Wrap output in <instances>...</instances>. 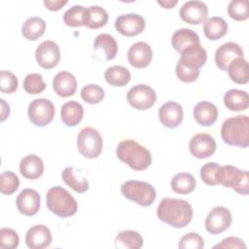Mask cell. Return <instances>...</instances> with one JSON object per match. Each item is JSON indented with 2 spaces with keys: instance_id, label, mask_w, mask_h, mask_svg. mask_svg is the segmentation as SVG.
I'll list each match as a JSON object with an SVG mask.
<instances>
[{
  "instance_id": "cell-1",
  "label": "cell",
  "mask_w": 249,
  "mask_h": 249,
  "mask_svg": "<svg viewBox=\"0 0 249 249\" xmlns=\"http://www.w3.org/2000/svg\"><path fill=\"white\" fill-rule=\"evenodd\" d=\"M158 218L169 226L181 229L190 224L193 219L192 205L184 199L164 197L157 209Z\"/></svg>"
},
{
  "instance_id": "cell-2",
  "label": "cell",
  "mask_w": 249,
  "mask_h": 249,
  "mask_svg": "<svg viewBox=\"0 0 249 249\" xmlns=\"http://www.w3.org/2000/svg\"><path fill=\"white\" fill-rule=\"evenodd\" d=\"M117 157L133 170L141 171L152 163V155L149 150L132 139H125L119 143Z\"/></svg>"
},
{
  "instance_id": "cell-3",
  "label": "cell",
  "mask_w": 249,
  "mask_h": 249,
  "mask_svg": "<svg viewBox=\"0 0 249 249\" xmlns=\"http://www.w3.org/2000/svg\"><path fill=\"white\" fill-rule=\"evenodd\" d=\"M221 136L231 146L246 148L249 145V118L247 115L235 116L224 121Z\"/></svg>"
},
{
  "instance_id": "cell-4",
  "label": "cell",
  "mask_w": 249,
  "mask_h": 249,
  "mask_svg": "<svg viewBox=\"0 0 249 249\" xmlns=\"http://www.w3.org/2000/svg\"><path fill=\"white\" fill-rule=\"evenodd\" d=\"M46 204L52 213L61 218L73 216L78 210V202L75 197L60 186L49 189L46 195Z\"/></svg>"
},
{
  "instance_id": "cell-5",
  "label": "cell",
  "mask_w": 249,
  "mask_h": 249,
  "mask_svg": "<svg viewBox=\"0 0 249 249\" xmlns=\"http://www.w3.org/2000/svg\"><path fill=\"white\" fill-rule=\"evenodd\" d=\"M217 182L226 188H231L242 196H247L249 192V176L247 170H240L233 165H221Z\"/></svg>"
},
{
  "instance_id": "cell-6",
  "label": "cell",
  "mask_w": 249,
  "mask_h": 249,
  "mask_svg": "<svg viewBox=\"0 0 249 249\" xmlns=\"http://www.w3.org/2000/svg\"><path fill=\"white\" fill-rule=\"evenodd\" d=\"M121 193L124 197L141 206L152 205L157 196L156 190L151 184L137 180H129L123 183Z\"/></svg>"
},
{
  "instance_id": "cell-7",
  "label": "cell",
  "mask_w": 249,
  "mask_h": 249,
  "mask_svg": "<svg viewBox=\"0 0 249 249\" xmlns=\"http://www.w3.org/2000/svg\"><path fill=\"white\" fill-rule=\"evenodd\" d=\"M102 147V137L97 129L86 126L80 130L77 136V148L83 157L95 159L101 154Z\"/></svg>"
},
{
  "instance_id": "cell-8",
  "label": "cell",
  "mask_w": 249,
  "mask_h": 249,
  "mask_svg": "<svg viewBox=\"0 0 249 249\" xmlns=\"http://www.w3.org/2000/svg\"><path fill=\"white\" fill-rule=\"evenodd\" d=\"M30 122L37 126L49 124L54 117V106L47 98H37L30 102L27 110Z\"/></svg>"
},
{
  "instance_id": "cell-9",
  "label": "cell",
  "mask_w": 249,
  "mask_h": 249,
  "mask_svg": "<svg viewBox=\"0 0 249 249\" xmlns=\"http://www.w3.org/2000/svg\"><path fill=\"white\" fill-rule=\"evenodd\" d=\"M126 100L137 110H148L157 101V93L147 85H136L127 91Z\"/></svg>"
},
{
  "instance_id": "cell-10",
  "label": "cell",
  "mask_w": 249,
  "mask_h": 249,
  "mask_svg": "<svg viewBox=\"0 0 249 249\" xmlns=\"http://www.w3.org/2000/svg\"><path fill=\"white\" fill-rule=\"evenodd\" d=\"M231 220V214L227 207L216 206L206 216L205 229L211 234H219L230 228Z\"/></svg>"
},
{
  "instance_id": "cell-11",
  "label": "cell",
  "mask_w": 249,
  "mask_h": 249,
  "mask_svg": "<svg viewBox=\"0 0 249 249\" xmlns=\"http://www.w3.org/2000/svg\"><path fill=\"white\" fill-rule=\"evenodd\" d=\"M35 57L41 67L45 69H52L59 62V47L52 40L43 41L35 51Z\"/></svg>"
},
{
  "instance_id": "cell-12",
  "label": "cell",
  "mask_w": 249,
  "mask_h": 249,
  "mask_svg": "<svg viewBox=\"0 0 249 249\" xmlns=\"http://www.w3.org/2000/svg\"><path fill=\"white\" fill-rule=\"evenodd\" d=\"M145 19L138 14L128 13L121 15L115 20V27L124 36L131 37L140 34L145 28Z\"/></svg>"
},
{
  "instance_id": "cell-13",
  "label": "cell",
  "mask_w": 249,
  "mask_h": 249,
  "mask_svg": "<svg viewBox=\"0 0 249 249\" xmlns=\"http://www.w3.org/2000/svg\"><path fill=\"white\" fill-rule=\"evenodd\" d=\"M180 18L187 23L199 24L206 20L208 8L202 1L190 0L185 2L179 11Z\"/></svg>"
},
{
  "instance_id": "cell-14",
  "label": "cell",
  "mask_w": 249,
  "mask_h": 249,
  "mask_svg": "<svg viewBox=\"0 0 249 249\" xmlns=\"http://www.w3.org/2000/svg\"><path fill=\"white\" fill-rule=\"evenodd\" d=\"M191 154L197 159H206L216 151V141L208 133H197L189 143Z\"/></svg>"
},
{
  "instance_id": "cell-15",
  "label": "cell",
  "mask_w": 249,
  "mask_h": 249,
  "mask_svg": "<svg viewBox=\"0 0 249 249\" xmlns=\"http://www.w3.org/2000/svg\"><path fill=\"white\" fill-rule=\"evenodd\" d=\"M206 60V51L200 44H193L184 49L179 59L184 66L195 71H199L200 67L205 64Z\"/></svg>"
},
{
  "instance_id": "cell-16",
  "label": "cell",
  "mask_w": 249,
  "mask_h": 249,
  "mask_svg": "<svg viewBox=\"0 0 249 249\" xmlns=\"http://www.w3.org/2000/svg\"><path fill=\"white\" fill-rule=\"evenodd\" d=\"M41 196L33 189H23L18 196L16 203L18 210L24 216L35 215L40 208Z\"/></svg>"
},
{
  "instance_id": "cell-17",
  "label": "cell",
  "mask_w": 249,
  "mask_h": 249,
  "mask_svg": "<svg viewBox=\"0 0 249 249\" xmlns=\"http://www.w3.org/2000/svg\"><path fill=\"white\" fill-rule=\"evenodd\" d=\"M52 232L45 225H35L28 229L25 243L30 249H44L52 243Z\"/></svg>"
},
{
  "instance_id": "cell-18",
  "label": "cell",
  "mask_w": 249,
  "mask_h": 249,
  "mask_svg": "<svg viewBox=\"0 0 249 249\" xmlns=\"http://www.w3.org/2000/svg\"><path fill=\"white\" fill-rule=\"evenodd\" d=\"M243 50L234 42H227L221 45L215 52V63L223 71H227L229 64L236 57H243Z\"/></svg>"
},
{
  "instance_id": "cell-19",
  "label": "cell",
  "mask_w": 249,
  "mask_h": 249,
  "mask_svg": "<svg viewBox=\"0 0 249 249\" xmlns=\"http://www.w3.org/2000/svg\"><path fill=\"white\" fill-rule=\"evenodd\" d=\"M127 58L133 67L145 68L152 61V48L146 42H136L128 49Z\"/></svg>"
},
{
  "instance_id": "cell-20",
  "label": "cell",
  "mask_w": 249,
  "mask_h": 249,
  "mask_svg": "<svg viewBox=\"0 0 249 249\" xmlns=\"http://www.w3.org/2000/svg\"><path fill=\"white\" fill-rule=\"evenodd\" d=\"M183 115L182 106L174 101H167L159 109L160 121L168 128L177 127L183 120Z\"/></svg>"
},
{
  "instance_id": "cell-21",
  "label": "cell",
  "mask_w": 249,
  "mask_h": 249,
  "mask_svg": "<svg viewBox=\"0 0 249 249\" xmlns=\"http://www.w3.org/2000/svg\"><path fill=\"white\" fill-rule=\"evenodd\" d=\"M53 88L54 92L61 97L72 96L77 89V80L72 73L60 71L53 77Z\"/></svg>"
},
{
  "instance_id": "cell-22",
  "label": "cell",
  "mask_w": 249,
  "mask_h": 249,
  "mask_svg": "<svg viewBox=\"0 0 249 249\" xmlns=\"http://www.w3.org/2000/svg\"><path fill=\"white\" fill-rule=\"evenodd\" d=\"M196 122L202 126H210L215 124L218 119L217 107L209 101L198 102L193 111Z\"/></svg>"
},
{
  "instance_id": "cell-23",
  "label": "cell",
  "mask_w": 249,
  "mask_h": 249,
  "mask_svg": "<svg viewBox=\"0 0 249 249\" xmlns=\"http://www.w3.org/2000/svg\"><path fill=\"white\" fill-rule=\"evenodd\" d=\"M19 172L26 179H37L44 172V162L36 155H27L19 162Z\"/></svg>"
},
{
  "instance_id": "cell-24",
  "label": "cell",
  "mask_w": 249,
  "mask_h": 249,
  "mask_svg": "<svg viewBox=\"0 0 249 249\" xmlns=\"http://www.w3.org/2000/svg\"><path fill=\"white\" fill-rule=\"evenodd\" d=\"M224 104L231 111L238 112L246 110L249 106L248 93L241 89H230L224 94Z\"/></svg>"
},
{
  "instance_id": "cell-25",
  "label": "cell",
  "mask_w": 249,
  "mask_h": 249,
  "mask_svg": "<svg viewBox=\"0 0 249 249\" xmlns=\"http://www.w3.org/2000/svg\"><path fill=\"white\" fill-rule=\"evenodd\" d=\"M60 115L64 124L67 126H75L83 119L84 108L78 101H67L61 106Z\"/></svg>"
},
{
  "instance_id": "cell-26",
  "label": "cell",
  "mask_w": 249,
  "mask_h": 249,
  "mask_svg": "<svg viewBox=\"0 0 249 249\" xmlns=\"http://www.w3.org/2000/svg\"><path fill=\"white\" fill-rule=\"evenodd\" d=\"M171 44L174 50L178 53H182L184 49L193 45L200 44L198 35L192 29L181 28L176 30L171 37Z\"/></svg>"
},
{
  "instance_id": "cell-27",
  "label": "cell",
  "mask_w": 249,
  "mask_h": 249,
  "mask_svg": "<svg viewBox=\"0 0 249 249\" xmlns=\"http://www.w3.org/2000/svg\"><path fill=\"white\" fill-rule=\"evenodd\" d=\"M203 32L209 40H218L227 34L228 22L221 17H211L204 21Z\"/></svg>"
},
{
  "instance_id": "cell-28",
  "label": "cell",
  "mask_w": 249,
  "mask_h": 249,
  "mask_svg": "<svg viewBox=\"0 0 249 249\" xmlns=\"http://www.w3.org/2000/svg\"><path fill=\"white\" fill-rule=\"evenodd\" d=\"M108 21V14L106 10L100 6H89L85 10L84 25L89 28H99L104 26Z\"/></svg>"
},
{
  "instance_id": "cell-29",
  "label": "cell",
  "mask_w": 249,
  "mask_h": 249,
  "mask_svg": "<svg viewBox=\"0 0 249 249\" xmlns=\"http://www.w3.org/2000/svg\"><path fill=\"white\" fill-rule=\"evenodd\" d=\"M114 244L116 248L139 249L143 246V237L136 231H122L117 234Z\"/></svg>"
},
{
  "instance_id": "cell-30",
  "label": "cell",
  "mask_w": 249,
  "mask_h": 249,
  "mask_svg": "<svg viewBox=\"0 0 249 249\" xmlns=\"http://www.w3.org/2000/svg\"><path fill=\"white\" fill-rule=\"evenodd\" d=\"M46 30V22L39 17L28 18L21 26L22 36L31 41H35L40 38Z\"/></svg>"
},
{
  "instance_id": "cell-31",
  "label": "cell",
  "mask_w": 249,
  "mask_h": 249,
  "mask_svg": "<svg viewBox=\"0 0 249 249\" xmlns=\"http://www.w3.org/2000/svg\"><path fill=\"white\" fill-rule=\"evenodd\" d=\"M230 78L236 84H247L248 76V62L243 57L234 58L227 68Z\"/></svg>"
},
{
  "instance_id": "cell-32",
  "label": "cell",
  "mask_w": 249,
  "mask_h": 249,
  "mask_svg": "<svg viewBox=\"0 0 249 249\" xmlns=\"http://www.w3.org/2000/svg\"><path fill=\"white\" fill-rule=\"evenodd\" d=\"M106 82L114 87H124L130 81L131 75L127 68L122 65H114L106 69L104 73Z\"/></svg>"
},
{
  "instance_id": "cell-33",
  "label": "cell",
  "mask_w": 249,
  "mask_h": 249,
  "mask_svg": "<svg viewBox=\"0 0 249 249\" xmlns=\"http://www.w3.org/2000/svg\"><path fill=\"white\" fill-rule=\"evenodd\" d=\"M171 189L179 195H188L196 189V179L188 172H180L175 174L171 179Z\"/></svg>"
},
{
  "instance_id": "cell-34",
  "label": "cell",
  "mask_w": 249,
  "mask_h": 249,
  "mask_svg": "<svg viewBox=\"0 0 249 249\" xmlns=\"http://www.w3.org/2000/svg\"><path fill=\"white\" fill-rule=\"evenodd\" d=\"M93 49H102L105 53L106 59L111 60L116 56L118 53V44L112 35L107 33H101L95 37Z\"/></svg>"
},
{
  "instance_id": "cell-35",
  "label": "cell",
  "mask_w": 249,
  "mask_h": 249,
  "mask_svg": "<svg viewBox=\"0 0 249 249\" xmlns=\"http://www.w3.org/2000/svg\"><path fill=\"white\" fill-rule=\"evenodd\" d=\"M61 177L66 185L79 194H83L89 190L88 180L85 177H77L75 175L74 168L71 166L64 168L61 173Z\"/></svg>"
},
{
  "instance_id": "cell-36",
  "label": "cell",
  "mask_w": 249,
  "mask_h": 249,
  "mask_svg": "<svg viewBox=\"0 0 249 249\" xmlns=\"http://www.w3.org/2000/svg\"><path fill=\"white\" fill-rule=\"evenodd\" d=\"M86 8L82 5H74L63 15V21L66 25L78 27L84 25Z\"/></svg>"
},
{
  "instance_id": "cell-37",
  "label": "cell",
  "mask_w": 249,
  "mask_h": 249,
  "mask_svg": "<svg viewBox=\"0 0 249 249\" xmlns=\"http://www.w3.org/2000/svg\"><path fill=\"white\" fill-rule=\"evenodd\" d=\"M228 14L237 21L247 19L249 17L248 2L246 0H231L228 6Z\"/></svg>"
},
{
  "instance_id": "cell-38",
  "label": "cell",
  "mask_w": 249,
  "mask_h": 249,
  "mask_svg": "<svg viewBox=\"0 0 249 249\" xmlns=\"http://www.w3.org/2000/svg\"><path fill=\"white\" fill-rule=\"evenodd\" d=\"M19 186V180L13 171H4L0 175V192L3 195L10 196L14 194Z\"/></svg>"
},
{
  "instance_id": "cell-39",
  "label": "cell",
  "mask_w": 249,
  "mask_h": 249,
  "mask_svg": "<svg viewBox=\"0 0 249 249\" xmlns=\"http://www.w3.org/2000/svg\"><path fill=\"white\" fill-rule=\"evenodd\" d=\"M46 83L39 73H30L23 80V89L27 93L38 94L46 89Z\"/></svg>"
},
{
  "instance_id": "cell-40",
  "label": "cell",
  "mask_w": 249,
  "mask_h": 249,
  "mask_svg": "<svg viewBox=\"0 0 249 249\" xmlns=\"http://www.w3.org/2000/svg\"><path fill=\"white\" fill-rule=\"evenodd\" d=\"M105 96L104 89L95 84H89L85 86L81 89V97L89 104H97Z\"/></svg>"
},
{
  "instance_id": "cell-41",
  "label": "cell",
  "mask_w": 249,
  "mask_h": 249,
  "mask_svg": "<svg viewBox=\"0 0 249 249\" xmlns=\"http://www.w3.org/2000/svg\"><path fill=\"white\" fill-rule=\"evenodd\" d=\"M19 237L16 231L9 228L0 230V247L2 249H15L18 246Z\"/></svg>"
},
{
  "instance_id": "cell-42",
  "label": "cell",
  "mask_w": 249,
  "mask_h": 249,
  "mask_svg": "<svg viewBox=\"0 0 249 249\" xmlns=\"http://www.w3.org/2000/svg\"><path fill=\"white\" fill-rule=\"evenodd\" d=\"M220 166H221L220 164H218L217 162H214V161L207 162L204 165H202V167L200 168L201 180L206 185H210V186L218 185L217 174H218V170H219Z\"/></svg>"
},
{
  "instance_id": "cell-43",
  "label": "cell",
  "mask_w": 249,
  "mask_h": 249,
  "mask_svg": "<svg viewBox=\"0 0 249 249\" xmlns=\"http://www.w3.org/2000/svg\"><path fill=\"white\" fill-rule=\"evenodd\" d=\"M18 81L17 76L6 70L0 72V90L4 93H13L17 90Z\"/></svg>"
},
{
  "instance_id": "cell-44",
  "label": "cell",
  "mask_w": 249,
  "mask_h": 249,
  "mask_svg": "<svg viewBox=\"0 0 249 249\" xmlns=\"http://www.w3.org/2000/svg\"><path fill=\"white\" fill-rule=\"evenodd\" d=\"M178 247L180 249H201L204 247V240L197 232H189L181 237Z\"/></svg>"
},
{
  "instance_id": "cell-45",
  "label": "cell",
  "mask_w": 249,
  "mask_h": 249,
  "mask_svg": "<svg viewBox=\"0 0 249 249\" xmlns=\"http://www.w3.org/2000/svg\"><path fill=\"white\" fill-rule=\"evenodd\" d=\"M175 71H176V75H177L178 79L185 83L195 82L198 78V75H199V71H195V70H191V69L187 68L179 60L176 64Z\"/></svg>"
},
{
  "instance_id": "cell-46",
  "label": "cell",
  "mask_w": 249,
  "mask_h": 249,
  "mask_svg": "<svg viewBox=\"0 0 249 249\" xmlns=\"http://www.w3.org/2000/svg\"><path fill=\"white\" fill-rule=\"evenodd\" d=\"M213 248H231V249H240L246 248V244L244 241L236 236H229L224 238L219 244H216Z\"/></svg>"
},
{
  "instance_id": "cell-47",
  "label": "cell",
  "mask_w": 249,
  "mask_h": 249,
  "mask_svg": "<svg viewBox=\"0 0 249 249\" xmlns=\"http://www.w3.org/2000/svg\"><path fill=\"white\" fill-rule=\"evenodd\" d=\"M67 4V1L62 0H44V5L50 10V11H58L60 10L64 5Z\"/></svg>"
},
{
  "instance_id": "cell-48",
  "label": "cell",
  "mask_w": 249,
  "mask_h": 249,
  "mask_svg": "<svg viewBox=\"0 0 249 249\" xmlns=\"http://www.w3.org/2000/svg\"><path fill=\"white\" fill-rule=\"evenodd\" d=\"M0 103H1V122H4L10 115V106L8 103H6V101L1 98L0 99Z\"/></svg>"
},
{
  "instance_id": "cell-49",
  "label": "cell",
  "mask_w": 249,
  "mask_h": 249,
  "mask_svg": "<svg viewBox=\"0 0 249 249\" xmlns=\"http://www.w3.org/2000/svg\"><path fill=\"white\" fill-rule=\"evenodd\" d=\"M177 0H163V1H161V0H159L158 1V3L160 5V6H162L163 8H165V9H170V8H173L176 4H177Z\"/></svg>"
}]
</instances>
